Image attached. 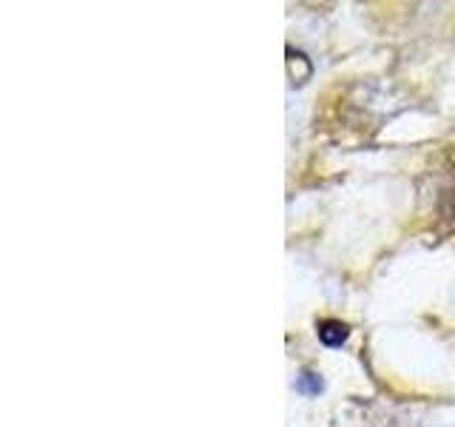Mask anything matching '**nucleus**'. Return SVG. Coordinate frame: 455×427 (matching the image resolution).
<instances>
[{
  "mask_svg": "<svg viewBox=\"0 0 455 427\" xmlns=\"http://www.w3.org/2000/svg\"><path fill=\"white\" fill-rule=\"evenodd\" d=\"M319 339L324 345H341L347 339V325H341L339 319H324L319 322Z\"/></svg>",
  "mask_w": 455,
  "mask_h": 427,
  "instance_id": "f257e3e1",
  "label": "nucleus"
}]
</instances>
